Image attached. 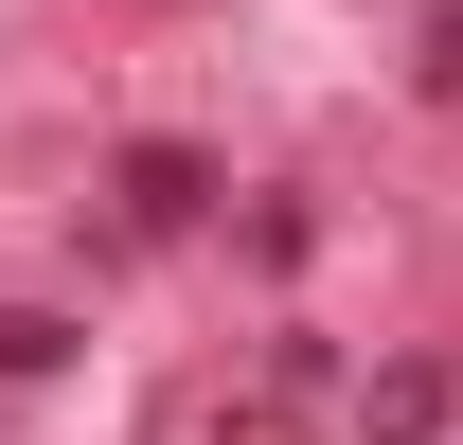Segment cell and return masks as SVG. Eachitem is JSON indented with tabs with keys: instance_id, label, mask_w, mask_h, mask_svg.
Returning a JSON list of instances; mask_svg holds the SVG:
<instances>
[{
	"instance_id": "1",
	"label": "cell",
	"mask_w": 463,
	"mask_h": 445,
	"mask_svg": "<svg viewBox=\"0 0 463 445\" xmlns=\"http://www.w3.org/2000/svg\"><path fill=\"white\" fill-rule=\"evenodd\" d=\"M125 196H143V214L178 232V214H196V196H214V161H178V143H143V161H125Z\"/></svg>"
}]
</instances>
